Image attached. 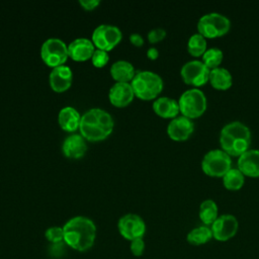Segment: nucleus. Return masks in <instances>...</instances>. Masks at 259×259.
I'll list each match as a JSON object with an SVG mask.
<instances>
[{
    "instance_id": "nucleus-1",
    "label": "nucleus",
    "mask_w": 259,
    "mask_h": 259,
    "mask_svg": "<svg viewBox=\"0 0 259 259\" xmlns=\"http://www.w3.org/2000/svg\"><path fill=\"white\" fill-rule=\"evenodd\" d=\"M64 242L72 249L80 252L89 250L96 238V226L87 217L77 215L63 226Z\"/></svg>"
},
{
    "instance_id": "nucleus-2",
    "label": "nucleus",
    "mask_w": 259,
    "mask_h": 259,
    "mask_svg": "<svg viewBox=\"0 0 259 259\" xmlns=\"http://www.w3.org/2000/svg\"><path fill=\"white\" fill-rule=\"evenodd\" d=\"M114 120L109 112L102 108L88 109L82 116L79 131L86 141L105 140L113 131Z\"/></svg>"
},
{
    "instance_id": "nucleus-3",
    "label": "nucleus",
    "mask_w": 259,
    "mask_h": 259,
    "mask_svg": "<svg viewBox=\"0 0 259 259\" xmlns=\"http://www.w3.org/2000/svg\"><path fill=\"white\" fill-rule=\"evenodd\" d=\"M219 142L221 149L231 157H240L250 149L251 131L240 120L228 122L221 130Z\"/></svg>"
},
{
    "instance_id": "nucleus-4",
    "label": "nucleus",
    "mask_w": 259,
    "mask_h": 259,
    "mask_svg": "<svg viewBox=\"0 0 259 259\" xmlns=\"http://www.w3.org/2000/svg\"><path fill=\"white\" fill-rule=\"evenodd\" d=\"M135 96L142 100H152L158 98L163 90V79L153 71L143 70L136 73L131 81Z\"/></svg>"
},
{
    "instance_id": "nucleus-5",
    "label": "nucleus",
    "mask_w": 259,
    "mask_h": 259,
    "mask_svg": "<svg viewBox=\"0 0 259 259\" xmlns=\"http://www.w3.org/2000/svg\"><path fill=\"white\" fill-rule=\"evenodd\" d=\"M178 105L181 115L190 119L201 116L207 106L204 92L199 88H190L181 93L178 98Z\"/></svg>"
},
{
    "instance_id": "nucleus-6",
    "label": "nucleus",
    "mask_w": 259,
    "mask_h": 259,
    "mask_svg": "<svg viewBox=\"0 0 259 259\" xmlns=\"http://www.w3.org/2000/svg\"><path fill=\"white\" fill-rule=\"evenodd\" d=\"M197 32L205 38H215L227 34L231 28V20L219 12L203 14L197 21Z\"/></svg>"
},
{
    "instance_id": "nucleus-7",
    "label": "nucleus",
    "mask_w": 259,
    "mask_h": 259,
    "mask_svg": "<svg viewBox=\"0 0 259 259\" xmlns=\"http://www.w3.org/2000/svg\"><path fill=\"white\" fill-rule=\"evenodd\" d=\"M232 168V158L222 149H212L204 154L201 170L210 177H223Z\"/></svg>"
},
{
    "instance_id": "nucleus-8",
    "label": "nucleus",
    "mask_w": 259,
    "mask_h": 259,
    "mask_svg": "<svg viewBox=\"0 0 259 259\" xmlns=\"http://www.w3.org/2000/svg\"><path fill=\"white\" fill-rule=\"evenodd\" d=\"M40 57L45 64L51 68L62 66L69 58L68 46L61 38L50 37L40 47Z\"/></svg>"
},
{
    "instance_id": "nucleus-9",
    "label": "nucleus",
    "mask_w": 259,
    "mask_h": 259,
    "mask_svg": "<svg viewBox=\"0 0 259 259\" xmlns=\"http://www.w3.org/2000/svg\"><path fill=\"white\" fill-rule=\"evenodd\" d=\"M210 70L201 60H191L184 63L180 69V75L184 83L198 88L205 85L209 79Z\"/></svg>"
},
{
    "instance_id": "nucleus-10",
    "label": "nucleus",
    "mask_w": 259,
    "mask_h": 259,
    "mask_svg": "<svg viewBox=\"0 0 259 259\" xmlns=\"http://www.w3.org/2000/svg\"><path fill=\"white\" fill-rule=\"evenodd\" d=\"M122 38L121 30L111 24H100L92 32L91 40L96 49L111 51Z\"/></svg>"
},
{
    "instance_id": "nucleus-11",
    "label": "nucleus",
    "mask_w": 259,
    "mask_h": 259,
    "mask_svg": "<svg viewBox=\"0 0 259 259\" xmlns=\"http://www.w3.org/2000/svg\"><path fill=\"white\" fill-rule=\"evenodd\" d=\"M117 229L124 239L133 241L143 238L146 233V224L139 214L126 213L118 220Z\"/></svg>"
},
{
    "instance_id": "nucleus-12",
    "label": "nucleus",
    "mask_w": 259,
    "mask_h": 259,
    "mask_svg": "<svg viewBox=\"0 0 259 259\" xmlns=\"http://www.w3.org/2000/svg\"><path fill=\"white\" fill-rule=\"evenodd\" d=\"M239 223L235 215L230 213L221 214L210 226L212 238L220 242L232 239L238 232Z\"/></svg>"
},
{
    "instance_id": "nucleus-13",
    "label": "nucleus",
    "mask_w": 259,
    "mask_h": 259,
    "mask_svg": "<svg viewBox=\"0 0 259 259\" xmlns=\"http://www.w3.org/2000/svg\"><path fill=\"white\" fill-rule=\"evenodd\" d=\"M193 132L194 123L192 119L181 114L172 118L167 125L168 137L176 142L186 141Z\"/></svg>"
},
{
    "instance_id": "nucleus-14",
    "label": "nucleus",
    "mask_w": 259,
    "mask_h": 259,
    "mask_svg": "<svg viewBox=\"0 0 259 259\" xmlns=\"http://www.w3.org/2000/svg\"><path fill=\"white\" fill-rule=\"evenodd\" d=\"M73 81V73L69 66L62 65L56 68H53L50 76H49V82L51 88L55 92H65L67 91Z\"/></svg>"
},
{
    "instance_id": "nucleus-15",
    "label": "nucleus",
    "mask_w": 259,
    "mask_h": 259,
    "mask_svg": "<svg viewBox=\"0 0 259 259\" xmlns=\"http://www.w3.org/2000/svg\"><path fill=\"white\" fill-rule=\"evenodd\" d=\"M135 97V93L131 83L115 82L109 89L108 98L110 103L116 107H124L128 105Z\"/></svg>"
},
{
    "instance_id": "nucleus-16",
    "label": "nucleus",
    "mask_w": 259,
    "mask_h": 259,
    "mask_svg": "<svg viewBox=\"0 0 259 259\" xmlns=\"http://www.w3.org/2000/svg\"><path fill=\"white\" fill-rule=\"evenodd\" d=\"M94 51V44L87 37L75 38L68 46L69 57L77 62H83L91 59Z\"/></svg>"
},
{
    "instance_id": "nucleus-17",
    "label": "nucleus",
    "mask_w": 259,
    "mask_h": 259,
    "mask_svg": "<svg viewBox=\"0 0 259 259\" xmlns=\"http://www.w3.org/2000/svg\"><path fill=\"white\" fill-rule=\"evenodd\" d=\"M237 168L245 177H259V150L249 149L238 157Z\"/></svg>"
},
{
    "instance_id": "nucleus-18",
    "label": "nucleus",
    "mask_w": 259,
    "mask_h": 259,
    "mask_svg": "<svg viewBox=\"0 0 259 259\" xmlns=\"http://www.w3.org/2000/svg\"><path fill=\"white\" fill-rule=\"evenodd\" d=\"M62 151L69 159L82 158L87 151L86 140L81 134H71L65 138L62 144Z\"/></svg>"
},
{
    "instance_id": "nucleus-19",
    "label": "nucleus",
    "mask_w": 259,
    "mask_h": 259,
    "mask_svg": "<svg viewBox=\"0 0 259 259\" xmlns=\"http://www.w3.org/2000/svg\"><path fill=\"white\" fill-rule=\"evenodd\" d=\"M152 107L154 112L163 118L172 119L178 116L180 113L178 100L168 96H160L156 98L153 102Z\"/></svg>"
},
{
    "instance_id": "nucleus-20",
    "label": "nucleus",
    "mask_w": 259,
    "mask_h": 259,
    "mask_svg": "<svg viewBox=\"0 0 259 259\" xmlns=\"http://www.w3.org/2000/svg\"><path fill=\"white\" fill-rule=\"evenodd\" d=\"M81 116L79 111L73 106L63 107L58 114V122L62 130L68 133H74L79 130Z\"/></svg>"
},
{
    "instance_id": "nucleus-21",
    "label": "nucleus",
    "mask_w": 259,
    "mask_h": 259,
    "mask_svg": "<svg viewBox=\"0 0 259 259\" xmlns=\"http://www.w3.org/2000/svg\"><path fill=\"white\" fill-rule=\"evenodd\" d=\"M136 73L134 65L125 60H118L110 67V75L116 82L131 83Z\"/></svg>"
},
{
    "instance_id": "nucleus-22",
    "label": "nucleus",
    "mask_w": 259,
    "mask_h": 259,
    "mask_svg": "<svg viewBox=\"0 0 259 259\" xmlns=\"http://www.w3.org/2000/svg\"><path fill=\"white\" fill-rule=\"evenodd\" d=\"M208 82L217 90H228L233 85V76L231 72L224 67H218L210 70Z\"/></svg>"
},
{
    "instance_id": "nucleus-23",
    "label": "nucleus",
    "mask_w": 259,
    "mask_h": 259,
    "mask_svg": "<svg viewBox=\"0 0 259 259\" xmlns=\"http://www.w3.org/2000/svg\"><path fill=\"white\" fill-rule=\"evenodd\" d=\"M198 217L204 226L210 227L219 217V207L213 199H204L201 201L198 210Z\"/></svg>"
},
{
    "instance_id": "nucleus-24",
    "label": "nucleus",
    "mask_w": 259,
    "mask_h": 259,
    "mask_svg": "<svg viewBox=\"0 0 259 259\" xmlns=\"http://www.w3.org/2000/svg\"><path fill=\"white\" fill-rule=\"evenodd\" d=\"M212 238V233L210 227L199 226L189 231L186 236V240L189 244L193 246H200L207 243Z\"/></svg>"
},
{
    "instance_id": "nucleus-25",
    "label": "nucleus",
    "mask_w": 259,
    "mask_h": 259,
    "mask_svg": "<svg viewBox=\"0 0 259 259\" xmlns=\"http://www.w3.org/2000/svg\"><path fill=\"white\" fill-rule=\"evenodd\" d=\"M222 178L223 184L228 190H239L245 183V175L237 167H232Z\"/></svg>"
},
{
    "instance_id": "nucleus-26",
    "label": "nucleus",
    "mask_w": 259,
    "mask_h": 259,
    "mask_svg": "<svg viewBox=\"0 0 259 259\" xmlns=\"http://www.w3.org/2000/svg\"><path fill=\"white\" fill-rule=\"evenodd\" d=\"M207 49V41L200 33L191 34L187 40V51L193 57H201Z\"/></svg>"
},
{
    "instance_id": "nucleus-27",
    "label": "nucleus",
    "mask_w": 259,
    "mask_h": 259,
    "mask_svg": "<svg viewBox=\"0 0 259 259\" xmlns=\"http://www.w3.org/2000/svg\"><path fill=\"white\" fill-rule=\"evenodd\" d=\"M223 59H224V53L220 48H217V47L207 48L204 54L201 56V61L209 70L221 67Z\"/></svg>"
},
{
    "instance_id": "nucleus-28",
    "label": "nucleus",
    "mask_w": 259,
    "mask_h": 259,
    "mask_svg": "<svg viewBox=\"0 0 259 259\" xmlns=\"http://www.w3.org/2000/svg\"><path fill=\"white\" fill-rule=\"evenodd\" d=\"M45 237L47 240L53 244H59L64 241V231L63 227H50L45 232Z\"/></svg>"
},
{
    "instance_id": "nucleus-29",
    "label": "nucleus",
    "mask_w": 259,
    "mask_h": 259,
    "mask_svg": "<svg viewBox=\"0 0 259 259\" xmlns=\"http://www.w3.org/2000/svg\"><path fill=\"white\" fill-rule=\"evenodd\" d=\"M108 61H109L108 52L99 50V49H95V51L91 57V62L94 67L102 68L108 63Z\"/></svg>"
},
{
    "instance_id": "nucleus-30",
    "label": "nucleus",
    "mask_w": 259,
    "mask_h": 259,
    "mask_svg": "<svg viewBox=\"0 0 259 259\" xmlns=\"http://www.w3.org/2000/svg\"><path fill=\"white\" fill-rule=\"evenodd\" d=\"M166 30L162 27H156L148 32V40L150 44H157L166 37Z\"/></svg>"
},
{
    "instance_id": "nucleus-31",
    "label": "nucleus",
    "mask_w": 259,
    "mask_h": 259,
    "mask_svg": "<svg viewBox=\"0 0 259 259\" xmlns=\"http://www.w3.org/2000/svg\"><path fill=\"white\" fill-rule=\"evenodd\" d=\"M131 252L134 256L140 257L143 255L145 251V242L143 238H138L133 241H131Z\"/></svg>"
},
{
    "instance_id": "nucleus-32",
    "label": "nucleus",
    "mask_w": 259,
    "mask_h": 259,
    "mask_svg": "<svg viewBox=\"0 0 259 259\" xmlns=\"http://www.w3.org/2000/svg\"><path fill=\"white\" fill-rule=\"evenodd\" d=\"M79 3L85 10H93L100 4V1L99 0H80Z\"/></svg>"
},
{
    "instance_id": "nucleus-33",
    "label": "nucleus",
    "mask_w": 259,
    "mask_h": 259,
    "mask_svg": "<svg viewBox=\"0 0 259 259\" xmlns=\"http://www.w3.org/2000/svg\"><path fill=\"white\" fill-rule=\"evenodd\" d=\"M130 41L135 47H142L144 45L143 36L140 33H137V32H134V33L130 34Z\"/></svg>"
},
{
    "instance_id": "nucleus-34",
    "label": "nucleus",
    "mask_w": 259,
    "mask_h": 259,
    "mask_svg": "<svg viewBox=\"0 0 259 259\" xmlns=\"http://www.w3.org/2000/svg\"><path fill=\"white\" fill-rule=\"evenodd\" d=\"M147 57L150 59V60H156L158 59L159 57V51L155 48V47H152V48H149L147 50Z\"/></svg>"
}]
</instances>
